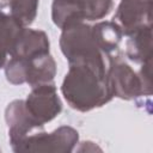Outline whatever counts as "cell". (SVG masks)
Returning <instances> with one entry per match:
<instances>
[{
    "label": "cell",
    "instance_id": "obj_1",
    "mask_svg": "<svg viewBox=\"0 0 153 153\" xmlns=\"http://www.w3.org/2000/svg\"><path fill=\"white\" fill-rule=\"evenodd\" d=\"M61 93L72 109L81 112L109 103L114 96L108 80V61L69 63L61 85Z\"/></svg>",
    "mask_w": 153,
    "mask_h": 153
},
{
    "label": "cell",
    "instance_id": "obj_2",
    "mask_svg": "<svg viewBox=\"0 0 153 153\" xmlns=\"http://www.w3.org/2000/svg\"><path fill=\"white\" fill-rule=\"evenodd\" d=\"M60 48L68 63L82 61H108V56L97 47L92 25L86 22L65 26L60 36Z\"/></svg>",
    "mask_w": 153,
    "mask_h": 153
},
{
    "label": "cell",
    "instance_id": "obj_3",
    "mask_svg": "<svg viewBox=\"0 0 153 153\" xmlns=\"http://www.w3.org/2000/svg\"><path fill=\"white\" fill-rule=\"evenodd\" d=\"M112 0H53L51 19L59 27L86 20H98L112 10Z\"/></svg>",
    "mask_w": 153,
    "mask_h": 153
},
{
    "label": "cell",
    "instance_id": "obj_4",
    "mask_svg": "<svg viewBox=\"0 0 153 153\" xmlns=\"http://www.w3.org/2000/svg\"><path fill=\"white\" fill-rule=\"evenodd\" d=\"M79 142V133L69 126H62L51 133L43 129L32 131L12 147L14 152H54L68 153L75 149Z\"/></svg>",
    "mask_w": 153,
    "mask_h": 153
},
{
    "label": "cell",
    "instance_id": "obj_5",
    "mask_svg": "<svg viewBox=\"0 0 153 153\" xmlns=\"http://www.w3.org/2000/svg\"><path fill=\"white\" fill-rule=\"evenodd\" d=\"M108 80L114 97L124 100L147 97L139 72H135L118 55L108 57Z\"/></svg>",
    "mask_w": 153,
    "mask_h": 153
},
{
    "label": "cell",
    "instance_id": "obj_6",
    "mask_svg": "<svg viewBox=\"0 0 153 153\" xmlns=\"http://www.w3.org/2000/svg\"><path fill=\"white\" fill-rule=\"evenodd\" d=\"M24 105L29 116L39 126L54 120L62 110V103L53 82L33 86Z\"/></svg>",
    "mask_w": 153,
    "mask_h": 153
},
{
    "label": "cell",
    "instance_id": "obj_7",
    "mask_svg": "<svg viewBox=\"0 0 153 153\" xmlns=\"http://www.w3.org/2000/svg\"><path fill=\"white\" fill-rule=\"evenodd\" d=\"M114 22L118 24L126 36L152 26L151 0H121Z\"/></svg>",
    "mask_w": 153,
    "mask_h": 153
},
{
    "label": "cell",
    "instance_id": "obj_8",
    "mask_svg": "<svg viewBox=\"0 0 153 153\" xmlns=\"http://www.w3.org/2000/svg\"><path fill=\"white\" fill-rule=\"evenodd\" d=\"M5 121L8 128V139L11 147L16 146L32 131L43 129L42 126L37 124L29 116L23 99H16L7 105L5 110Z\"/></svg>",
    "mask_w": 153,
    "mask_h": 153
},
{
    "label": "cell",
    "instance_id": "obj_9",
    "mask_svg": "<svg viewBox=\"0 0 153 153\" xmlns=\"http://www.w3.org/2000/svg\"><path fill=\"white\" fill-rule=\"evenodd\" d=\"M18 59L23 65L25 84L29 86L33 87L42 84L53 82V79L56 74V63L49 53L27 59Z\"/></svg>",
    "mask_w": 153,
    "mask_h": 153
},
{
    "label": "cell",
    "instance_id": "obj_10",
    "mask_svg": "<svg viewBox=\"0 0 153 153\" xmlns=\"http://www.w3.org/2000/svg\"><path fill=\"white\" fill-rule=\"evenodd\" d=\"M49 38L44 31L25 26L13 50L11 51L10 57L27 59L41 54H47L49 53Z\"/></svg>",
    "mask_w": 153,
    "mask_h": 153
},
{
    "label": "cell",
    "instance_id": "obj_11",
    "mask_svg": "<svg viewBox=\"0 0 153 153\" xmlns=\"http://www.w3.org/2000/svg\"><path fill=\"white\" fill-rule=\"evenodd\" d=\"M92 33L97 47L108 57L117 51L123 32L114 20H103L92 25Z\"/></svg>",
    "mask_w": 153,
    "mask_h": 153
},
{
    "label": "cell",
    "instance_id": "obj_12",
    "mask_svg": "<svg viewBox=\"0 0 153 153\" xmlns=\"http://www.w3.org/2000/svg\"><path fill=\"white\" fill-rule=\"evenodd\" d=\"M126 42V55L135 63L152 61V26L143 27L131 35Z\"/></svg>",
    "mask_w": 153,
    "mask_h": 153
},
{
    "label": "cell",
    "instance_id": "obj_13",
    "mask_svg": "<svg viewBox=\"0 0 153 153\" xmlns=\"http://www.w3.org/2000/svg\"><path fill=\"white\" fill-rule=\"evenodd\" d=\"M24 27L11 13L8 4L0 2V45L7 50L8 55L13 50Z\"/></svg>",
    "mask_w": 153,
    "mask_h": 153
},
{
    "label": "cell",
    "instance_id": "obj_14",
    "mask_svg": "<svg viewBox=\"0 0 153 153\" xmlns=\"http://www.w3.org/2000/svg\"><path fill=\"white\" fill-rule=\"evenodd\" d=\"M39 0H8L11 13L24 26L30 25L36 16Z\"/></svg>",
    "mask_w": 153,
    "mask_h": 153
},
{
    "label": "cell",
    "instance_id": "obj_15",
    "mask_svg": "<svg viewBox=\"0 0 153 153\" xmlns=\"http://www.w3.org/2000/svg\"><path fill=\"white\" fill-rule=\"evenodd\" d=\"M7 56H8L7 50L0 45V68H2V67L6 65V62H7Z\"/></svg>",
    "mask_w": 153,
    "mask_h": 153
}]
</instances>
